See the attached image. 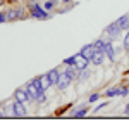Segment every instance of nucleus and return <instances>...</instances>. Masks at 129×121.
Returning a JSON list of instances; mask_svg holds the SVG:
<instances>
[{
    "label": "nucleus",
    "mask_w": 129,
    "mask_h": 121,
    "mask_svg": "<svg viewBox=\"0 0 129 121\" xmlns=\"http://www.w3.org/2000/svg\"><path fill=\"white\" fill-rule=\"evenodd\" d=\"M2 2H4V0H0V5H2Z\"/></svg>",
    "instance_id": "c756f323"
},
{
    "label": "nucleus",
    "mask_w": 129,
    "mask_h": 121,
    "mask_svg": "<svg viewBox=\"0 0 129 121\" xmlns=\"http://www.w3.org/2000/svg\"><path fill=\"white\" fill-rule=\"evenodd\" d=\"M50 2H53V4H55V2H57V0H50Z\"/></svg>",
    "instance_id": "cd10ccee"
},
{
    "label": "nucleus",
    "mask_w": 129,
    "mask_h": 121,
    "mask_svg": "<svg viewBox=\"0 0 129 121\" xmlns=\"http://www.w3.org/2000/svg\"><path fill=\"white\" fill-rule=\"evenodd\" d=\"M100 97V93H93V95H89V102H96Z\"/></svg>",
    "instance_id": "412c9836"
},
{
    "label": "nucleus",
    "mask_w": 129,
    "mask_h": 121,
    "mask_svg": "<svg viewBox=\"0 0 129 121\" xmlns=\"http://www.w3.org/2000/svg\"><path fill=\"white\" fill-rule=\"evenodd\" d=\"M107 97H114V95H120V88H110V90H107V93H105Z\"/></svg>",
    "instance_id": "dca6fc26"
},
{
    "label": "nucleus",
    "mask_w": 129,
    "mask_h": 121,
    "mask_svg": "<svg viewBox=\"0 0 129 121\" xmlns=\"http://www.w3.org/2000/svg\"><path fill=\"white\" fill-rule=\"evenodd\" d=\"M120 31L122 30L119 28V24H117V23H112L109 28H107V35H109L110 38H117V36L120 35Z\"/></svg>",
    "instance_id": "39448f33"
},
{
    "label": "nucleus",
    "mask_w": 129,
    "mask_h": 121,
    "mask_svg": "<svg viewBox=\"0 0 129 121\" xmlns=\"http://www.w3.org/2000/svg\"><path fill=\"white\" fill-rule=\"evenodd\" d=\"M5 16H7V21H14V19H17V17H21L22 14H21V9H12Z\"/></svg>",
    "instance_id": "9b49d317"
},
{
    "label": "nucleus",
    "mask_w": 129,
    "mask_h": 121,
    "mask_svg": "<svg viewBox=\"0 0 129 121\" xmlns=\"http://www.w3.org/2000/svg\"><path fill=\"white\" fill-rule=\"evenodd\" d=\"M72 57H74V66H76V68H78V69H86V68H88V64L89 62H91V61L88 59V57H84V55H83V54H76V55H72Z\"/></svg>",
    "instance_id": "f257e3e1"
},
{
    "label": "nucleus",
    "mask_w": 129,
    "mask_h": 121,
    "mask_svg": "<svg viewBox=\"0 0 129 121\" xmlns=\"http://www.w3.org/2000/svg\"><path fill=\"white\" fill-rule=\"evenodd\" d=\"M105 54H107V57H109L110 61H114V57H115V50H114V45H112L110 42H107V45H105Z\"/></svg>",
    "instance_id": "f8f14e48"
},
{
    "label": "nucleus",
    "mask_w": 129,
    "mask_h": 121,
    "mask_svg": "<svg viewBox=\"0 0 129 121\" xmlns=\"http://www.w3.org/2000/svg\"><path fill=\"white\" fill-rule=\"evenodd\" d=\"M71 81H72V78H71L67 73H62L59 76V81H57V87H59V90H66L67 87L71 85Z\"/></svg>",
    "instance_id": "7ed1b4c3"
},
{
    "label": "nucleus",
    "mask_w": 129,
    "mask_h": 121,
    "mask_svg": "<svg viewBox=\"0 0 129 121\" xmlns=\"http://www.w3.org/2000/svg\"><path fill=\"white\" fill-rule=\"evenodd\" d=\"M36 100L40 102V104H43V102H45V95H43V92H41L40 95H38V97H36Z\"/></svg>",
    "instance_id": "4be33fe9"
},
{
    "label": "nucleus",
    "mask_w": 129,
    "mask_h": 121,
    "mask_svg": "<svg viewBox=\"0 0 129 121\" xmlns=\"http://www.w3.org/2000/svg\"><path fill=\"white\" fill-rule=\"evenodd\" d=\"M88 76H89L88 71H86V69H81V74H79V80H81V81H84L86 78H88Z\"/></svg>",
    "instance_id": "a211bd4d"
},
{
    "label": "nucleus",
    "mask_w": 129,
    "mask_h": 121,
    "mask_svg": "<svg viewBox=\"0 0 129 121\" xmlns=\"http://www.w3.org/2000/svg\"><path fill=\"white\" fill-rule=\"evenodd\" d=\"M96 52V47H95V43H91V45H84L83 49H81V54L84 55V57H88V59H91L93 57V54Z\"/></svg>",
    "instance_id": "0eeeda50"
},
{
    "label": "nucleus",
    "mask_w": 129,
    "mask_h": 121,
    "mask_svg": "<svg viewBox=\"0 0 129 121\" xmlns=\"http://www.w3.org/2000/svg\"><path fill=\"white\" fill-rule=\"evenodd\" d=\"M14 99L19 100V102H26L28 99H29V93H28L26 90H22V88H17L16 93H14Z\"/></svg>",
    "instance_id": "6e6552de"
},
{
    "label": "nucleus",
    "mask_w": 129,
    "mask_h": 121,
    "mask_svg": "<svg viewBox=\"0 0 129 121\" xmlns=\"http://www.w3.org/2000/svg\"><path fill=\"white\" fill-rule=\"evenodd\" d=\"M126 114H129V104L126 106Z\"/></svg>",
    "instance_id": "a878e982"
},
{
    "label": "nucleus",
    "mask_w": 129,
    "mask_h": 121,
    "mask_svg": "<svg viewBox=\"0 0 129 121\" xmlns=\"http://www.w3.org/2000/svg\"><path fill=\"white\" fill-rule=\"evenodd\" d=\"M62 2H71V0H62Z\"/></svg>",
    "instance_id": "c85d7f7f"
},
{
    "label": "nucleus",
    "mask_w": 129,
    "mask_h": 121,
    "mask_svg": "<svg viewBox=\"0 0 129 121\" xmlns=\"http://www.w3.org/2000/svg\"><path fill=\"white\" fill-rule=\"evenodd\" d=\"M40 81H41V88H43V92H45V90L50 87V85H52V81H50V78L47 76V74H45V76H41Z\"/></svg>",
    "instance_id": "ddd939ff"
},
{
    "label": "nucleus",
    "mask_w": 129,
    "mask_h": 121,
    "mask_svg": "<svg viewBox=\"0 0 129 121\" xmlns=\"http://www.w3.org/2000/svg\"><path fill=\"white\" fill-rule=\"evenodd\" d=\"M10 2H16V0H10Z\"/></svg>",
    "instance_id": "7c9ffc66"
},
{
    "label": "nucleus",
    "mask_w": 129,
    "mask_h": 121,
    "mask_svg": "<svg viewBox=\"0 0 129 121\" xmlns=\"http://www.w3.org/2000/svg\"><path fill=\"white\" fill-rule=\"evenodd\" d=\"M4 21H7V16H5L4 12H0V24H2Z\"/></svg>",
    "instance_id": "5701e85b"
},
{
    "label": "nucleus",
    "mask_w": 129,
    "mask_h": 121,
    "mask_svg": "<svg viewBox=\"0 0 129 121\" xmlns=\"http://www.w3.org/2000/svg\"><path fill=\"white\" fill-rule=\"evenodd\" d=\"M105 106H107V102H103V104H100L98 107H96V112H98V111H100V109H102V107H105Z\"/></svg>",
    "instance_id": "393cba45"
},
{
    "label": "nucleus",
    "mask_w": 129,
    "mask_h": 121,
    "mask_svg": "<svg viewBox=\"0 0 129 121\" xmlns=\"http://www.w3.org/2000/svg\"><path fill=\"white\" fill-rule=\"evenodd\" d=\"M12 109H14V116H19V118H22V116H26L28 114V111H26V107H24V102H19V100H14V106H12Z\"/></svg>",
    "instance_id": "20e7f679"
},
{
    "label": "nucleus",
    "mask_w": 129,
    "mask_h": 121,
    "mask_svg": "<svg viewBox=\"0 0 129 121\" xmlns=\"http://www.w3.org/2000/svg\"><path fill=\"white\" fill-rule=\"evenodd\" d=\"M47 76L50 78V81H52V85H57V81H59V76H60V73L57 69H50L48 73H47Z\"/></svg>",
    "instance_id": "9d476101"
},
{
    "label": "nucleus",
    "mask_w": 129,
    "mask_h": 121,
    "mask_svg": "<svg viewBox=\"0 0 129 121\" xmlns=\"http://www.w3.org/2000/svg\"><path fill=\"white\" fill-rule=\"evenodd\" d=\"M124 49L129 50V31L126 33V36H124Z\"/></svg>",
    "instance_id": "6ab92c4d"
},
{
    "label": "nucleus",
    "mask_w": 129,
    "mask_h": 121,
    "mask_svg": "<svg viewBox=\"0 0 129 121\" xmlns=\"http://www.w3.org/2000/svg\"><path fill=\"white\" fill-rule=\"evenodd\" d=\"M105 55H107V54H105V50H96L95 54H93V57H91L89 61H91L95 66H100V64L103 62V59H105Z\"/></svg>",
    "instance_id": "423d86ee"
},
{
    "label": "nucleus",
    "mask_w": 129,
    "mask_h": 121,
    "mask_svg": "<svg viewBox=\"0 0 129 121\" xmlns=\"http://www.w3.org/2000/svg\"><path fill=\"white\" fill-rule=\"evenodd\" d=\"M78 68H76V66H69V68H67V69H66V73H67V74H69L71 78H72V80H74V78H76V76H78Z\"/></svg>",
    "instance_id": "4468645a"
},
{
    "label": "nucleus",
    "mask_w": 129,
    "mask_h": 121,
    "mask_svg": "<svg viewBox=\"0 0 129 121\" xmlns=\"http://www.w3.org/2000/svg\"><path fill=\"white\" fill-rule=\"evenodd\" d=\"M115 23L119 24V28H120V30H126V31L129 30V16H127V14L120 16V17H119L117 21H115Z\"/></svg>",
    "instance_id": "1a4fd4ad"
},
{
    "label": "nucleus",
    "mask_w": 129,
    "mask_h": 121,
    "mask_svg": "<svg viewBox=\"0 0 129 121\" xmlns=\"http://www.w3.org/2000/svg\"><path fill=\"white\" fill-rule=\"evenodd\" d=\"M105 45H107V43H105L103 40H96V42H95V47H96V50H105Z\"/></svg>",
    "instance_id": "f3484780"
},
{
    "label": "nucleus",
    "mask_w": 129,
    "mask_h": 121,
    "mask_svg": "<svg viewBox=\"0 0 129 121\" xmlns=\"http://www.w3.org/2000/svg\"><path fill=\"white\" fill-rule=\"evenodd\" d=\"M2 116H5V112H0V118H2Z\"/></svg>",
    "instance_id": "bb28decb"
},
{
    "label": "nucleus",
    "mask_w": 129,
    "mask_h": 121,
    "mask_svg": "<svg viewBox=\"0 0 129 121\" xmlns=\"http://www.w3.org/2000/svg\"><path fill=\"white\" fill-rule=\"evenodd\" d=\"M86 112H88L86 107H81L78 112H74V114H72V118H83V116H86Z\"/></svg>",
    "instance_id": "2eb2a0df"
},
{
    "label": "nucleus",
    "mask_w": 129,
    "mask_h": 121,
    "mask_svg": "<svg viewBox=\"0 0 129 121\" xmlns=\"http://www.w3.org/2000/svg\"><path fill=\"white\" fill-rule=\"evenodd\" d=\"M29 12H31V16L36 17V19H48V14L41 9L40 5H36V4H31L29 5Z\"/></svg>",
    "instance_id": "f03ea898"
},
{
    "label": "nucleus",
    "mask_w": 129,
    "mask_h": 121,
    "mask_svg": "<svg viewBox=\"0 0 129 121\" xmlns=\"http://www.w3.org/2000/svg\"><path fill=\"white\" fill-rule=\"evenodd\" d=\"M64 64L66 66H74V57H67V59L64 61Z\"/></svg>",
    "instance_id": "aec40b11"
},
{
    "label": "nucleus",
    "mask_w": 129,
    "mask_h": 121,
    "mask_svg": "<svg viewBox=\"0 0 129 121\" xmlns=\"http://www.w3.org/2000/svg\"><path fill=\"white\" fill-rule=\"evenodd\" d=\"M52 7H53V2H45V9H52Z\"/></svg>",
    "instance_id": "b1692460"
}]
</instances>
